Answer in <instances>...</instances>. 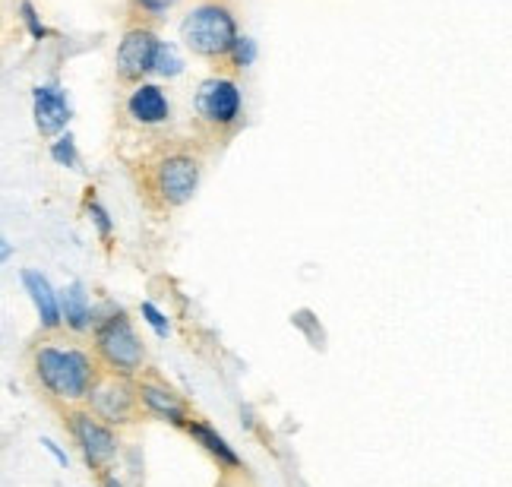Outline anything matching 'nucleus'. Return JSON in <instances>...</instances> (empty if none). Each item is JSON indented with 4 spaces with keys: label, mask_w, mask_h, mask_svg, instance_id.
<instances>
[{
    "label": "nucleus",
    "mask_w": 512,
    "mask_h": 487,
    "mask_svg": "<svg viewBox=\"0 0 512 487\" xmlns=\"http://www.w3.org/2000/svg\"><path fill=\"white\" fill-rule=\"evenodd\" d=\"M32 377L48 399L73 408L86 402L92 386L102 377V367L86 345L45 339L32 348Z\"/></svg>",
    "instance_id": "f257e3e1"
},
{
    "label": "nucleus",
    "mask_w": 512,
    "mask_h": 487,
    "mask_svg": "<svg viewBox=\"0 0 512 487\" xmlns=\"http://www.w3.org/2000/svg\"><path fill=\"white\" fill-rule=\"evenodd\" d=\"M92 355L102 374L136 380L146 367V345L124 307L105 304L92 326Z\"/></svg>",
    "instance_id": "f03ea898"
},
{
    "label": "nucleus",
    "mask_w": 512,
    "mask_h": 487,
    "mask_svg": "<svg viewBox=\"0 0 512 487\" xmlns=\"http://www.w3.org/2000/svg\"><path fill=\"white\" fill-rule=\"evenodd\" d=\"M181 42L193 57H203V61H222L228 57L234 38H238V16L222 0H203L187 10L181 19Z\"/></svg>",
    "instance_id": "7ed1b4c3"
},
{
    "label": "nucleus",
    "mask_w": 512,
    "mask_h": 487,
    "mask_svg": "<svg viewBox=\"0 0 512 487\" xmlns=\"http://www.w3.org/2000/svg\"><path fill=\"white\" fill-rule=\"evenodd\" d=\"M64 421H67V434L73 440V446L80 450L83 462L95 475L111 472L114 462L121 459L124 443L117 427H108L105 421H98L86 405H73L64 408Z\"/></svg>",
    "instance_id": "20e7f679"
},
{
    "label": "nucleus",
    "mask_w": 512,
    "mask_h": 487,
    "mask_svg": "<svg viewBox=\"0 0 512 487\" xmlns=\"http://www.w3.org/2000/svg\"><path fill=\"white\" fill-rule=\"evenodd\" d=\"M203 181V162L193 152H165L159 162L152 165L149 187L159 197L162 206L177 209L187 206Z\"/></svg>",
    "instance_id": "39448f33"
},
{
    "label": "nucleus",
    "mask_w": 512,
    "mask_h": 487,
    "mask_svg": "<svg viewBox=\"0 0 512 487\" xmlns=\"http://www.w3.org/2000/svg\"><path fill=\"white\" fill-rule=\"evenodd\" d=\"M193 111L212 130H234L244 121V92L238 80L212 73L193 92Z\"/></svg>",
    "instance_id": "423d86ee"
},
{
    "label": "nucleus",
    "mask_w": 512,
    "mask_h": 487,
    "mask_svg": "<svg viewBox=\"0 0 512 487\" xmlns=\"http://www.w3.org/2000/svg\"><path fill=\"white\" fill-rule=\"evenodd\" d=\"M83 405L98 421H105L108 427H127V424H133L136 418H140L136 389H133V380H127V377L102 374Z\"/></svg>",
    "instance_id": "0eeeda50"
},
{
    "label": "nucleus",
    "mask_w": 512,
    "mask_h": 487,
    "mask_svg": "<svg viewBox=\"0 0 512 487\" xmlns=\"http://www.w3.org/2000/svg\"><path fill=\"white\" fill-rule=\"evenodd\" d=\"M133 389H136V402H140V412L159 418L171 427H187V421L193 418L190 412V402L177 393L174 386H168L165 380H155V377H136L133 380Z\"/></svg>",
    "instance_id": "6e6552de"
},
{
    "label": "nucleus",
    "mask_w": 512,
    "mask_h": 487,
    "mask_svg": "<svg viewBox=\"0 0 512 487\" xmlns=\"http://www.w3.org/2000/svg\"><path fill=\"white\" fill-rule=\"evenodd\" d=\"M155 48H159V35H155L149 26H130L121 38V45H117V54H114L117 76L130 86L143 83L152 73Z\"/></svg>",
    "instance_id": "1a4fd4ad"
},
{
    "label": "nucleus",
    "mask_w": 512,
    "mask_h": 487,
    "mask_svg": "<svg viewBox=\"0 0 512 487\" xmlns=\"http://www.w3.org/2000/svg\"><path fill=\"white\" fill-rule=\"evenodd\" d=\"M32 121L45 140H54L57 133L70 130L73 105H70V95L61 83H38L32 89Z\"/></svg>",
    "instance_id": "9d476101"
},
{
    "label": "nucleus",
    "mask_w": 512,
    "mask_h": 487,
    "mask_svg": "<svg viewBox=\"0 0 512 487\" xmlns=\"http://www.w3.org/2000/svg\"><path fill=\"white\" fill-rule=\"evenodd\" d=\"M124 114L130 118V124L136 127H165L171 121V99H168V92L162 89V83H136L130 92H127V99H124Z\"/></svg>",
    "instance_id": "9b49d317"
},
{
    "label": "nucleus",
    "mask_w": 512,
    "mask_h": 487,
    "mask_svg": "<svg viewBox=\"0 0 512 487\" xmlns=\"http://www.w3.org/2000/svg\"><path fill=\"white\" fill-rule=\"evenodd\" d=\"M57 301H61V326L73 336H89L92 326L98 320V307L89 295L86 282H67L64 288H57Z\"/></svg>",
    "instance_id": "f8f14e48"
},
{
    "label": "nucleus",
    "mask_w": 512,
    "mask_h": 487,
    "mask_svg": "<svg viewBox=\"0 0 512 487\" xmlns=\"http://www.w3.org/2000/svg\"><path fill=\"white\" fill-rule=\"evenodd\" d=\"M19 282H23L26 295L35 307V317H38V326L45 329V333H61V301H57V288L51 285V279L45 276L42 269H23L19 272Z\"/></svg>",
    "instance_id": "ddd939ff"
},
{
    "label": "nucleus",
    "mask_w": 512,
    "mask_h": 487,
    "mask_svg": "<svg viewBox=\"0 0 512 487\" xmlns=\"http://www.w3.org/2000/svg\"><path fill=\"white\" fill-rule=\"evenodd\" d=\"M184 431L193 437V443L200 446V450H203L206 456H212L215 462H219V469H225V472H238L241 465H244L241 453L234 450V446L228 443V437L215 431V427H212L209 421H203V418H190Z\"/></svg>",
    "instance_id": "4468645a"
},
{
    "label": "nucleus",
    "mask_w": 512,
    "mask_h": 487,
    "mask_svg": "<svg viewBox=\"0 0 512 487\" xmlns=\"http://www.w3.org/2000/svg\"><path fill=\"white\" fill-rule=\"evenodd\" d=\"M187 70V61L181 48L174 42H162L159 38V48H155V57H152V76L155 80H177V76H184Z\"/></svg>",
    "instance_id": "2eb2a0df"
},
{
    "label": "nucleus",
    "mask_w": 512,
    "mask_h": 487,
    "mask_svg": "<svg viewBox=\"0 0 512 487\" xmlns=\"http://www.w3.org/2000/svg\"><path fill=\"white\" fill-rule=\"evenodd\" d=\"M291 326L307 339V345L313 348V352H326V345H329L326 329H323L320 317L313 314L310 307H298V310H294V314H291Z\"/></svg>",
    "instance_id": "dca6fc26"
},
{
    "label": "nucleus",
    "mask_w": 512,
    "mask_h": 487,
    "mask_svg": "<svg viewBox=\"0 0 512 487\" xmlns=\"http://www.w3.org/2000/svg\"><path fill=\"white\" fill-rule=\"evenodd\" d=\"M48 155L57 168H67V171H80L83 159H80V146H76V136L70 130L57 133L54 140L48 143Z\"/></svg>",
    "instance_id": "f3484780"
},
{
    "label": "nucleus",
    "mask_w": 512,
    "mask_h": 487,
    "mask_svg": "<svg viewBox=\"0 0 512 487\" xmlns=\"http://www.w3.org/2000/svg\"><path fill=\"white\" fill-rule=\"evenodd\" d=\"M86 216H89V222L95 228V235L102 238L105 244H111L114 241V219H111L108 206L98 200L92 190H89V197H86Z\"/></svg>",
    "instance_id": "a211bd4d"
},
{
    "label": "nucleus",
    "mask_w": 512,
    "mask_h": 487,
    "mask_svg": "<svg viewBox=\"0 0 512 487\" xmlns=\"http://www.w3.org/2000/svg\"><path fill=\"white\" fill-rule=\"evenodd\" d=\"M19 23H23V29L29 32L32 42H48V38L54 35L51 26L42 19V13H38V7L32 4V0H19Z\"/></svg>",
    "instance_id": "6ab92c4d"
},
{
    "label": "nucleus",
    "mask_w": 512,
    "mask_h": 487,
    "mask_svg": "<svg viewBox=\"0 0 512 487\" xmlns=\"http://www.w3.org/2000/svg\"><path fill=\"white\" fill-rule=\"evenodd\" d=\"M140 317H143V323L152 329V336L155 339H171V333H174V323H171V317L165 314V310L155 304V301H140Z\"/></svg>",
    "instance_id": "aec40b11"
},
{
    "label": "nucleus",
    "mask_w": 512,
    "mask_h": 487,
    "mask_svg": "<svg viewBox=\"0 0 512 487\" xmlns=\"http://www.w3.org/2000/svg\"><path fill=\"white\" fill-rule=\"evenodd\" d=\"M256 57H260V45H256V38L253 35H238L234 38V45L228 51V61L234 70H247L256 64Z\"/></svg>",
    "instance_id": "412c9836"
},
{
    "label": "nucleus",
    "mask_w": 512,
    "mask_h": 487,
    "mask_svg": "<svg viewBox=\"0 0 512 487\" xmlns=\"http://www.w3.org/2000/svg\"><path fill=\"white\" fill-rule=\"evenodd\" d=\"M177 4H181V0H133V10L152 19H165Z\"/></svg>",
    "instance_id": "4be33fe9"
},
{
    "label": "nucleus",
    "mask_w": 512,
    "mask_h": 487,
    "mask_svg": "<svg viewBox=\"0 0 512 487\" xmlns=\"http://www.w3.org/2000/svg\"><path fill=\"white\" fill-rule=\"evenodd\" d=\"M42 446H45V453H48L57 465H61V469H70V453H67L64 446L57 443L54 437H42Z\"/></svg>",
    "instance_id": "5701e85b"
},
{
    "label": "nucleus",
    "mask_w": 512,
    "mask_h": 487,
    "mask_svg": "<svg viewBox=\"0 0 512 487\" xmlns=\"http://www.w3.org/2000/svg\"><path fill=\"white\" fill-rule=\"evenodd\" d=\"M10 260H13V244H10V238H7V231L0 228V266L10 263Z\"/></svg>",
    "instance_id": "b1692460"
},
{
    "label": "nucleus",
    "mask_w": 512,
    "mask_h": 487,
    "mask_svg": "<svg viewBox=\"0 0 512 487\" xmlns=\"http://www.w3.org/2000/svg\"><path fill=\"white\" fill-rule=\"evenodd\" d=\"M98 487H130L121 475H114V472H102L98 475Z\"/></svg>",
    "instance_id": "393cba45"
},
{
    "label": "nucleus",
    "mask_w": 512,
    "mask_h": 487,
    "mask_svg": "<svg viewBox=\"0 0 512 487\" xmlns=\"http://www.w3.org/2000/svg\"><path fill=\"white\" fill-rule=\"evenodd\" d=\"M241 418H244V427H247V431H253V427H256V418H253V408H250V405L241 408Z\"/></svg>",
    "instance_id": "a878e982"
}]
</instances>
